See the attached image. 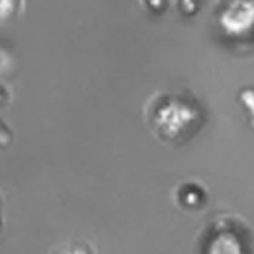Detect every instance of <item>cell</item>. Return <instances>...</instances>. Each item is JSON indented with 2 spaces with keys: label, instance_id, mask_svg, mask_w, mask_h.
Returning <instances> with one entry per match:
<instances>
[{
  "label": "cell",
  "instance_id": "obj_1",
  "mask_svg": "<svg viewBox=\"0 0 254 254\" xmlns=\"http://www.w3.org/2000/svg\"><path fill=\"white\" fill-rule=\"evenodd\" d=\"M144 117L151 131L170 144L189 140L205 121L198 99L183 91H166L153 96L144 107Z\"/></svg>",
  "mask_w": 254,
  "mask_h": 254
},
{
  "label": "cell",
  "instance_id": "obj_3",
  "mask_svg": "<svg viewBox=\"0 0 254 254\" xmlns=\"http://www.w3.org/2000/svg\"><path fill=\"white\" fill-rule=\"evenodd\" d=\"M141 5L151 14H161L166 9L168 0H141Z\"/></svg>",
  "mask_w": 254,
  "mask_h": 254
},
{
  "label": "cell",
  "instance_id": "obj_2",
  "mask_svg": "<svg viewBox=\"0 0 254 254\" xmlns=\"http://www.w3.org/2000/svg\"><path fill=\"white\" fill-rule=\"evenodd\" d=\"M181 191H184V192L190 195V200L186 202L185 206H188V207H197V206L200 205L201 200H202L203 197V192L201 191L200 188H196L192 184H190L189 186L186 185L184 186V188H181Z\"/></svg>",
  "mask_w": 254,
  "mask_h": 254
}]
</instances>
